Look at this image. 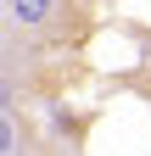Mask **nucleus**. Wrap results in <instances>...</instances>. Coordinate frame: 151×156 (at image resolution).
<instances>
[{"instance_id": "f257e3e1", "label": "nucleus", "mask_w": 151, "mask_h": 156, "mask_svg": "<svg viewBox=\"0 0 151 156\" xmlns=\"http://www.w3.org/2000/svg\"><path fill=\"white\" fill-rule=\"evenodd\" d=\"M67 17V0H6V28L23 34V39H45L62 28Z\"/></svg>"}, {"instance_id": "f03ea898", "label": "nucleus", "mask_w": 151, "mask_h": 156, "mask_svg": "<svg viewBox=\"0 0 151 156\" xmlns=\"http://www.w3.org/2000/svg\"><path fill=\"white\" fill-rule=\"evenodd\" d=\"M0 156H23V117H17V106H0Z\"/></svg>"}, {"instance_id": "7ed1b4c3", "label": "nucleus", "mask_w": 151, "mask_h": 156, "mask_svg": "<svg viewBox=\"0 0 151 156\" xmlns=\"http://www.w3.org/2000/svg\"><path fill=\"white\" fill-rule=\"evenodd\" d=\"M23 89H28V78L11 73V62H0V106H17V101H23Z\"/></svg>"}]
</instances>
